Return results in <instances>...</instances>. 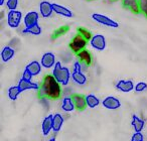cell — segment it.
Returning <instances> with one entry per match:
<instances>
[{
  "label": "cell",
  "mask_w": 147,
  "mask_h": 141,
  "mask_svg": "<svg viewBox=\"0 0 147 141\" xmlns=\"http://www.w3.org/2000/svg\"><path fill=\"white\" fill-rule=\"evenodd\" d=\"M38 94L39 97L42 98L59 99L61 95V85L53 78V75H45L41 82Z\"/></svg>",
  "instance_id": "obj_1"
},
{
  "label": "cell",
  "mask_w": 147,
  "mask_h": 141,
  "mask_svg": "<svg viewBox=\"0 0 147 141\" xmlns=\"http://www.w3.org/2000/svg\"><path fill=\"white\" fill-rule=\"evenodd\" d=\"M51 75L61 86L65 87L69 84V81L71 78V72L69 71V69L61 65V61H57V63L53 69Z\"/></svg>",
  "instance_id": "obj_2"
},
{
  "label": "cell",
  "mask_w": 147,
  "mask_h": 141,
  "mask_svg": "<svg viewBox=\"0 0 147 141\" xmlns=\"http://www.w3.org/2000/svg\"><path fill=\"white\" fill-rule=\"evenodd\" d=\"M71 79L79 86H85L88 83V78L83 73V63L80 61H76L74 63L73 72H71Z\"/></svg>",
  "instance_id": "obj_3"
},
{
  "label": "cell",
  "mask_w": 147,
  "mask_h": 141,
  "mask_svg": "<svg viewBox=\"0 0 147 141\" xmlns=\"http://www.w3.org/2000/svg\"><path fill=\"white\" fill-rule=\"evenodd\" d=\"M87 45H88V40H86L82 35L77 33V34L71 38V43H69V49H71L74 53L78 55L79 53H81L82 51L86 49Z\"/></svg>",
  "instance_id": "obj_4"
},
{
  "label": "cell",
  "mask_w": 147,
  "mask_h": 141,
  "mask_svg": "<svg viewBox=\"0 0 147 141\" xmlns=\"http://www.w3.org/2000/svg\"><path fill=\"white\" fill-rule=\"evenodd\" d=\"M23 15L20 10H11L8 11L6 15L7 24L11 28H18L21 24Z\"/></svg>",
  "instance_id": "obj_5"
},
{
  "label": "cell",
  "mask_w": 147,
  "mask_h": 141,
  "mask_svg": "<svg viewBox=\"0 0 147 141\" xmlns=\"http://www.w3.org/2000/svg\"><path fill=\"white\" fill-rule=\"evenodd\" d=\"M92 19L94 21H96L97 23H99V24L104 25V26H108L111 27V28H117V27H119V23L117 21L113 20L110 17L106 16L104 14H101V13H93Z\"/></svg>",
  "instance_id": "obj_6"
},
{
  "label": "cell",
  "mask_w": 147,
  "mask_h": 141,
  "mask_svg": "<svg viewBox=\"0 0 147 141\" xmlns=\"http://www.w3.org/2000/svg\"><path fill=\"white\" fill-rule=\"evenodd\" d=\"M90 45L96 51H104L107 47V41L104 35L102 34H95L93 35L92 39L90 40Z\"/></svg>",
  "instance_id": "obj_7"
},
{
  "label": "cell",
  "mask_w": 147,
  "mask_h": 141,
  "mask_svg": "<svg viewBox=\"0 0 147 141\" xmlns=\"http://www.w3.org/2000/svg\"><path fill=\"white\" fill-rule=\"evenodd\" d=\"M40 63L42 65V67H45V69H53V67L57 63L55 53H51V51L43 53L40 59Z\"/></svg>",
  "instance_id": "obj_8"
},
{
  "label": "cell",
  "mask_w": 147,
  "mask_h": 141,
  "mask_svg": "<svg viewBox=\"0 0 147 141\" xmlns=\"http://www.w3.org/2000/svg\"><path fill=\"white\" fill-rule=\"evenodd\" d=\"M53 12L55 11H53V3H51L49 1H47V0H42L39 3V13H40V15L43 18L51 17Z\"/></svg>",
  "instance_id": "obj_9"
},
{
  "label": "cell",
  "mask_w": 147,
  "mask_h": 141,
  "mask_svg": "<svg viewBox=\"0 0 147 141\" xmlns=\"http://www.w3.org/2000/svg\"><path fill=\"white\" fill-rule=\"evenodd\" d=\"M18 87L20 88L21 92H24V91H28V90L39 91V89H40V86L37 83L32 82L31 80H26L24 78H21L19 80Z\"/></svg>",
  "instance_id": "obj_10"
},
{
  "label": "cell",
  "mask_w": 147,
  "mask_h": 141,
  "mask_svg": "<svg viewBox=\"0 0 147 141\" xmlns=\"http://www.w3.org/2000/svg\"><path fill=\"white\" fill-rule=\"evenodd\" d=\"M102 105L104 106V108L108 109V110H117L121 107V102L116 97L109 96L103 100Z\"/></svg>",
  "instance_id": "obj_11"
},
{
  "label": "cell",
  "mask_w": 147,
  "mask_h": 141,
  "mask_svg": "<svg viewBox=\"0 0 147 141\" xmlns=\"http://www.w3.org/2000/svg\"><path fill=\"white\" fill-rule=\"evenodd\" d=\"M39 20V13L36 11H29L24 15V26L31 27L35 24H38Z\"/></svg>",
  "instance_id": "obj_12"
},
{
  "label": "cell",
  "mask_w": 147,
  "mask_h": 141,
  "mask_svg": "<svg viewBox=\"0 0 147 141\" xmlns=\"http://www.w3.org/2000/svg\"><path fill=\"white\" fill-rule=\"evenodd\" d=\"M135 88V85L133 83V81L131 80H120L117 82L116 84V89L120 92L123 93H129L131 91H133Z\"/></svg>",
  "instance_id": "obj_13"
},
{
  "label": "cell",
  "mask_w": 147,
  "mask_h": 141,
  "mask_svg": "<svg viewBox=\"0 0 147 141\" xmlns=\"http://www.w3.org/2000/svg\"><path fill=\"white\" fill-rule=\"evenodd\" d=\"M53 11H55V14L67 17V18H71L74 16L73 11L69 8H67V7L63 6V5L57 4V3H53Z\"/></svg>",
  "instance_id": "obj_14"
},
{
  "label": "cell",
  "mask_w": 147,
  "mask_h": 141,
  "mask_svg": "<svg viewBox=\"0 0 147 141\" xmlns=\"http://www.w3.org/2000/svg\"><path fill=\"white\" fill-rule=\"evenodd\" d=\"M24 69L27 71L32 77H35V76H38L41 73V71H42V65H41V63H39L38 61H30L28 65H26Z\"/></svg>",
  "instance_id": "obj_15"
},
{
  "label": "cell",
  "mask_w": 147,
  "mask_h": 141,
  "mask_svg": "<svg viewBox=\"0 0 147 141\" xmlns=\"http://www.w3.org/2000/svg\"><path fill=\"white\" fill-rule=\"evenodd\" d=\"M74 104L76 107L77 110L79 111H84L87 108V102H86V96H83L81 94H73L71 95Z\"/></svg>",
  "instance_id": "obj_16"
},
{
  "label": "cell",
  "mask_w": 147,
  "mask_h": 141,
  "mask_svg": "<svg viewBox=\"0 0 147 141\" xmlns=\"http://www.w3.org/2000/svg\"><path fill=\"white\" fill-rule=\"evenodd\" d=\"M122 5L124 8L129 9L134 14H139L140 13L138 0H122Z\"/></svg>",
  "instance_id": "obj_17"
},
{
  "label": "cell",
  "mask_w": 147,
  "mask_h": 141,
  "mask_svg": "<svg viewBox=\"0 0 147 141\" xmlns=\"http://www.w3.org/2000/svg\"><path fill=\"white\" fill-rule=\"evenodd\" d=\"M53 115L49 114L43 119L42 124H41V131L42 134L47 136L51 133V131L53 130Z\"/></svg>",
  "instance_id": "obj_18"
},
{
  "label": "cell",
  "mask_w": 147,
  "mask_h": 141,
  "mask_svg": "<svg viewBox=\"0 0 147 141\" xmlns=\"http://www.w3.org/2000/svg\"><path fill=\"white\" fill-rule=\"evenodd\" d=\"M77 57H78V61H80L83 65H86L88 67H90L92 65V61H93L92 55H91V53L88 49H84L81 53H79L77 55Z\"/></svg>",
  "instance_id": "obj_19"
},
{
  "label": "cell",
  "mask_w": 147,
  "mask_h": 141,
  "mask_svg": "<svg viewBox=\"0 0 147 141\" xmlns=\"http://www.w3.org/2000/svg\"><path fill=\"white\" fill-rule=\"evenodd\" d=\"M0 55H1V59H2L3 63H8L15 55V51L13 49V47L7 45V47H4L2 49Z\"/></svg>",
  "instance_id": "obj_20"
},
{
  "label": "cell",
  "mask_w": 147,
  "mask_h": 141,
  "mask_svg": "<svg viewBox=\"0 0 147 141\" xmlns=\"http://www.w3.org/2000/svg\"><path fill=\"white\" fill-rule=\"evenodd\" d=\"M76 109L75 104H74L73 98L71 97H63L61 100V110L65 112H73Z\"/></svg>",
  "instance_id": "obj_21"
},
{
  "label": "cell",
  "mask_w": 147,
  "mask_h": 141,
  "mask_svg": "<svg viewBox=\"0 0 147 141\" xmlns=\"http://www.w3.org/2000/svg\"><path fill=\"white\" fill-rule=\"evenodd\" d=\"M131 125L134 128L135 132H141L144 128L145 121L143 119H141L140 117H138L137 115H133L132 116V121H131Z\"/></svg>",
  "instance_id": "obj_22"
},
{
  "label": "cell",
  "mask_w": 147,
  "mask_h": 141,
  "mask_svg": "<svg viewBox=\"0 0 147 141\" xmlns=\"http://www.w3.org/2000/svg\"><path fill=\"white\" fill-rule=\"evenodd\" d=\"M65 122V119L59 113H55L53 115V131L55 132H59L63 127V124Z\"/></svg>",
  "instance_id": "obj_23"
},
{
  "label": "cell",
  "mask_w": 147,
  "mask_h": 141,
  "mask_svg": "<svg viewBox=\"0 0 147 141\" xmlns=\"http://www.w3.org/2000/svg\"><path fill=\"white\" fill-rule=\"evenodd\" d=\"M86 102H87V106L91 109L96 108V107L99 106V104H100V100H99V98L94 94H88L86 96Z\"/></svg>",
  "instance_id": "obj_24"
},
{
  "label": "cell",
  "mask_w": 147,
  "mask_h": 141,
  "mask_svg": "<svg viewBox=\"0 0 147 141\" xmlns=\"http://www.w3.org/2000/svg\"><path fill=\"white\" fill-rule=\"evenodd\" d=\"M41 29L40 25L39 24H35L31 27H24L22 30V33H26V34H31V35H40L41 34Z\"/></svg>",
  "instance_id": "obj_25"
},
{
  "label": "cell",
  "mask_w": 147,
  "mask_h": 141,
  "mask_svg": "<svg viewBox=\"0 0 147 141\" xmlns=\"http://www.w3.org/2000/svg\"><path fill=\"white\" fill-rule=\"evenodd\" d=\"M21 90L20 88L17 86H11L10 88L8 89V98L10 99L11 101H16V99L18 98V96L21 94Z\"/></svg>",
  "instance_id": "obj_26"
},
{
  "label": "cell",
  "mask_w": 147,
  "mask_h": 141,
  "mask_svg": "<svg viewBox=\"0 0 147 141\" xmlns=\"http://www.w3.org/2000/svg\"><path fill=\"white\" fill-rule=\"evenodd\" d=\"M78 33L80 35H82V36L88 41L91 40V39H92V37H93L92 32H91L89 29L85 28V27H79V28H78Z\"/></svg>",
  "instance_id": "obj_27"
},
{
  "label": "cell",
  "mask_w": 147,
  "mask_h": 141,
  "mask_svg": "<svg viewBox=\"0 0 147 141\" xmlns=\"http://www.w3.org/2000/svg\"><path fill=\"white\" fill-rule=\"evenodd\" d=\"M69 30V27L67 26V25L61 26L59 28H57L55 30V32H53V38H57V37L61 36V35H65Z\"/></svg>",
  "instance_id": "obj_28"
},
{
  "label": "cell",
  "mask_w": 147,
  "mask_h": 141,
  "mask_svg": "<svg viewBox=\"0 0 147 141\" xmlns=\"http://www.w3.org/2000/svg\"><path fill=\"white\" fill-rule=\"evenodd\" d=\"M19 4V0H7L6 1V7L9 11L11 10H17V7Z\"/></svg>",
  "instance_id": "obj_29"
},
{
  "label": "cell",
  "mask_w": 147,
  "mask_h": 141,
  "mask_svg": "<svg viewBox=\"0 0 147 141\" xmlns=\"http://www.w3.org/2000/svg\"><path fill=\"white\" fill-rule=\"evenodd\" d=\"M139 1V9L140 13L147 17V0H138Z\"/></svg>",
  "instance_id": "obj_30"
},
{
  "label": "cell",
  "mask_w": 147,
  "mask_h": 141,
  "mask_svg": "<svg viewBox=\"0 0 147 141\" xmlns=\"http://www.w3.org/2000/svg\"><path fill=\"white\" fill-rule=\"evenodd\" d=\"M145 90H147V84L145 82H139L135 85V88H134L135 92L141 93V92H144Z\"/></svg>",
  "instance_id": "obj_31"
},
{
  "label": "cell",
  "mask_w": 147,
  "mask_h": 141,
  "mask_svg": "<svg viewBox=\"0 0 147 141\" xmlns=\"http://www.w3.org/2000/svg\"><path fill=\"white\" fill-rule=\"evenodd\" d=\"M131 141H144V136L142 132H135L131 137Z\"/></svg>",
  "instance_id": "obj_32"
},
{
  "label": "cell",
  "mask_w": 147,
  "mask_h": 141,
  "mask_svg": "<svg viewBox=\"0 0 147 141\" xmlns=\"http://www.w3.org/2000/svg\"><path fill=\"white\" fill-rule=\"evenodd\" d=\"M21 78H24V79H26V80H31L33 77L31 76V75L29 74L27 71H25V69H24V71H23V74H22V77H21Z\"/></svg>",
  "instance_id": "obj_33"
},
{
  "label": "cell",
  "mask_w": 147,
  "mask_h": 141,
  "mask_svg": "<svg viewBox=\"0 0 147 141\" xmlns=\"http://www.w3.org/2000/svg\"><path fill=\"white\" fill-rule=\"evenodd\" d=\"M7 0H0V6H3L4 4H6Z\"/></svg>",
  "instance_id": "obj_34"
},
{
  "label": "cell",
  "mask_w": 147,
  "mask_h": 141,
  "mask_svg": "<svg viewBox=\"0 0 147 141\" xmlns=\"http://www.w3.org/2000/svg\"><path fill=\"white\" fill-rule=\"evenodd\" d=\"M49 141H57V140H55V137H51V138L49 139Z\"/></svg>",
  "instance_id": "obj_35"
},
{
  "label": "cell",
  "mask_w": 147,
  "mask_h": 141,
  "mask_svg": "<svg viewBox=\"0 0 147 141\" xmlns=\"http://www.w3.org/2000/svg\"><path fill=\"white\" fill-rule=\"evenodd\" d=\"M111 1H117V0H111Z\"/></svg>",
  "instance_id": "obj_36"
}]
</instances>
